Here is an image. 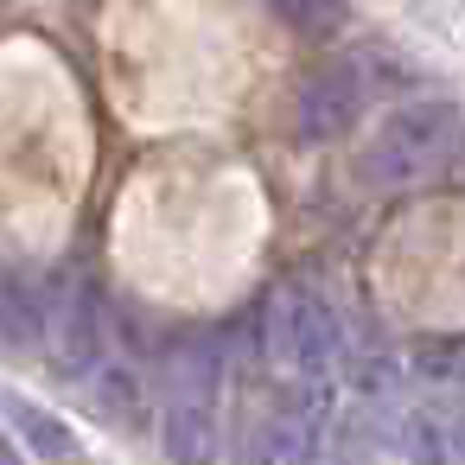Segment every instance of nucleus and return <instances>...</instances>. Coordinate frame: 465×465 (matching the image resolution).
<instances>
[{
  "label": "nucleus",
  "mask_w": 465,
  "mask_h": 465,
  "mask_svg": "<svg viewBox=\"0 0 465 465\" xmlns=\"http://www.w3.org/2000/svg\"><path fill=\"white\" fill-rule=\"evenodd\" d=\"M287 465H344V452L331 446V427H325V433H319V440H306V446H300Z\"/></svg>",
  "instance_id": "11"
},
{
  "label": "nucleus",
  "mask_w": 465,
  "mask_h": 465,
  "mask_svg": "<svg viewBox=\"0 0 465 465\" xmlns=\"http://www.w3.org/2000/svg\"><path fill=\"white\" fill-rule=\"evenodd\" d=\"M446 173H452V185L465 192V128H459V141H452V160H446Z\"/></svg>",
  "instance_id": "12"
},
{
  "label": "nucleus",
  "mask_w": 465,
  "mask_h": 465,
  "mask_svg": "<svg viewBox=\"0 0 465 465\" xmlns=\"http://www.w3.org/2000/svg\"><path fill=\"white\" fill-rule=\"evenodd\" d=\"M45 331V300L20 274H0V338L7 344H39Z\"/></svg>",
  "instance_id": "6"
},
{
  "label": "nucleus",
  "mask_w": 465,
  "mask_h": 465,
  "mask_svg": "<svg viewBox=\"0 0 465 465\" xmlns=\"http://www.w3.org/2000/svg\"><path fill=\"white\" fill-rule=\"evenodd\" d=\"M459 128L465 122H459V109L446 96H408V103H395L376 122L370 147H363V179L370 185H414V179L446 173Z\"/></svg>",
  "instance_id": "2"
},
{
  "label": "nucleus",
  "mask_w": 465,
  "mask_h": 465,
  "mask_svg": "<svg viewBox=\"0 0 465 465\" xmlns=\"http://www.w3.org/2000/svg\"><path fill=\"white\" fill-rule=\"evenodd\" d=\"M223 357L211 338H185L173 351L166 408H160V446L173 465H217L223 459V408H217Z\"/></svg>",
  "instance_id": "1"
},
{
  "label": "nucleus",
  "mask_w": 465,
  "mask_h": 465,
  "mask_svg": "<svg viewBox=\"0 0 465 465\" xmlns=\"http://www.w3.org/2000/svg\"><path fill=\"white\" fill-rule=\"evenodd\" d=\"M96 401H103L109 414H122V420H141V376H134V370H103Z\"/></svg>",
  "instance_id": "10"
},
{
  "label": "nucleus",
  "mask_w": 465,
  "mask_h": 465,
  "mask_svg": "<svg viewBox=\"0 0 465 465\" xmlns=\"http://www.w3.org/2000/svg\"><path fill=\"white\" fill-rule=\"evenodd\" d=\"M268 357L281 370H293V382H331V370L344 357V325L319 287L287 281L268 300Z\"/></svg>",
  "instance_id": "3"
},
{
  "label": "nucleus",
  "mask_w": 465,
  "mask_h": 465,
  "mask_svg": "<svg viewBox=\"0 0 465 465\" xmlns=\"http://www.w3.org/2000/svg\"><path fill=\"white\" fill-rule=\"evenodd\" d=\"M268 7H274L293 33H306V39H331V33L351 20V0H268Z\"/></svg>",
  "instance_id": "8"
},
{
  "label": "nucleus",
  "mask_w": 465,
  "mask_h": 465,
  "mask_svg": "<svg viewBox=\"0 0 465 465\" xmlns=\"http://www.w3.org/2000/svg\"><path fill=\"white\" fill-rule=\"evenodd\" d=\"M363 109H370V77L351 58H325L319 71H306L300 103H293L306 141H344L363 122Z\"/></svg>",
  "instance_id": "5"
},
{
  "label": "nucleus",
  "mask_w": 465,
  "mask_h": 465,
  "mask_svg": "<svg viewBox=\"0 0 465 465\" xmlns=\"http://www.w3.org/2000/svg\"><path fill=\"white\" fill-rule=\"evenodd\" d=\"M52 344V363L64 376H96L103 363V344H109V325H103V293L84 281V274H64L58 293L45 300V331Z\"/></svg>",
  "instance_id": "4"
},
{
  "label": "nucleus",
  "mask_w": 465,
  "mask_h": 465,
  "mask_svg": "<svg viewBox=\"0 0 465 465\" xmlns=\"http://www.w3.org/2000/svg\"><path fill=\"white\" fill-rule=\"evenodd\" d=\"M401 446H408V459H420V465H452V427H446L440 414H408V420H401Z\"/></svg>",
  "instance_id": "9"
},
{
  "label": "nucleus",
  "mask_w": 465,
  "mask_h": 465,
  "mask_svg": "<svg viewBox=\"0 0 465 465\" xmlns=\"http://www.w3.org/2000/svg\"><path fill=\"white\" fill-rule=\"evenodd\" d=\"M0 408H7L14 420H20V433L45 452V459H64V452H77V440H71V427L58 420V414H45L39 401H26V395H0Z\"/></svg>",
  "instance_id": "7"
},
{
  "label": "nucleus",
  "mask_w": 465,
  "mask_h": 465,
  "mask_svg": "<svg viewBox=\"0 0 465 465\" xmlns=\"http://www.w3.org/2000/svg\"><path fill=\"white\" fill-rule=\"evenodd\" d=\"M0 465H20V459H14V446H7V440H0Z\"/></svg>",
  "instance_id": "13"
}]
</instances>
